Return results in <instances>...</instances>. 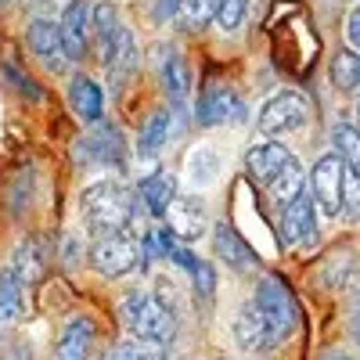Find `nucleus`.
I'll return each instance as SVG.
<instances>
[{
    "label": "nucleus",
    "mask_w": 360,
    "mask_h": 360,
    "mask_svg": "<svg viewBox=\"0 0 360 360\" xmlns=\"http://www.w3.org/2000/svg\"><path fill=\"white\" fill-rule=\"evenodd\" d=\"M0 360H33V346H29L25 339H15L11 346L0 349Z\"/></svg>",
    "instance_id": "obj_34"
},
{
    "label": "nucleus",
    "mask_w": 360,
    "mask_h": 360,
    "mask_svg": "<svg viewBox=\"0 0 360 360\" xmlns=\"http://www.w3.org/2000/svg\"><path fill=\"white\" fill-rule=\"evenodd\" d=\"M76 252H83V245L76 242V234H69V238H65V266L76 263Z\"/></svg>",
    "instance_id": "obj_37"
},
{
    "label": "nucleus",
    "mask_w": 360,
    "mask_h": 360,
    "mask_svg": "<svg viewBox=\"0 0 360 360\" xmlns=\"http://www.w3.org/2000/svg\"><path fill=\"white\" fill-rule=\"evenodd\" d=\"M69 108H72L76 119H83V123H90V127L101 123V119H105V94H101V86L90 76L76 72L69 79Z\"/></svg>",
    "instance_id": "obj_18"
},
{
    "label": "nucleus",
    "mask_w": 360,
    "mask_h": 360,
    "mask_svg": "<svg viewBox=\"0 0 360 360\" xmlns=\"http://www.w3.org/2000/svg\"><path fill=\"white\" fill-rule=\"evenodd\" d=\"M231 335L234 342L242 346L245 353H263V349H274L270 346V335H266V324L256 310V303H245V307H238L234 321H231Z\"/></svg>",
    "instance_id": "obj_20"
},
{
    "label": "nucleus",
    "mask_w": 360,
    "mask_h": 360,
    "mask_svg": "<svg viewBox=\"0 0 360 360\" xmlns=\"http://www.w3.org/2000/svg\"><path fill=\"white\" fill-rule=\"evenodd\" d=\"M220 155H217V148H209V144H198L195 152L188 155V176H191V184L195 188H209V184H217V176H220Z\"/></svg>",
    "instance_id": "obj_24"
},
{
    "label": "nucleus",
    "mask_w": 360,
    "mask_h": 360,
    "mask_svg": "<svg viewBox=\"0 0 360 360\" xmlns=\"http://www.w3.org/2000/svg\"><path fill=\"white\" fill-rule=\"evenodd\" d=\"M58 33H62V47L69 62H79L90 47V4L86 0H69L62 18H58Z\"/></svg>",
    "instance_id": "obj_16"
},
{
    "label": "nucleus",
    "mask_w": 360,
    "mask_h": 360,
    "mask_svg": "<svg viewBox=\"0 0 360 360\" xmlns=\"http://www.w3.org/2000/svg\"><path fill=\"white\" fill-rule=\"evenodd\" d=\"M119 8L115 4H108V0H101V4H94L90 8V29H94V37H98V47H101V54L108 51V44H112V37L119 33Z\"/></svg>",
    "instance_id": "obj_27"
},
{
    "label": "nucleus",
    "mask_w": 360,
    "mask_h": 360,
    "mask_svg": "<svg viewBox=\"0 0 360 360\" xmlns=\"http://www.w3.org/2000/svg\"><path fill=\"white\" fill-rule=\"evenodd\" d=\"M245 11H249V0H220V11H217V29L220 33H238L242 29V22H245Z\"/></svg>",
    "instance_id": "obj_30"
},
{
    "label": "nucleus",
    "mask_w": 360,
    "mask_h": 360,
    "mask_svg": "<svg viewBox=\"0 0 360 360\" xmlns=\"http://www.w3.org/2000/svg\"><path fill=\"white\" fill-rule=\"evenodd\" d=\"M101 360H155V353L152 349H148V346H141V342H115Z\"/></svg>",
    "instance_id": "obj_32"
},
{
    "label": "nucleus",
    "mask_w": 360,
    "mask_h": 360,
    "mask_svg": "<svg viewBox=\"0 0 360 360\" xmlns=\"http://www.w3.org/2000/svg\"><path fill=\"white\" fill-rule=\"evenodd\" d=\"M22 303H25V285L4 266L0 270V339L11 332V324L22 317Z\"/></svg>",
    "instance_id": "obj_23"
},
{
    "label": "nucleus",
    "mask_w": 360,
    "mask_h": 360,
    "mask_svg": "<svg viewBox=\"0 0 360 360\" xmlns=\"http://www.w3.org/2000/svg\"><path fill=\"white\" fill-rule=\"evenodd\" d=\"M137 62H141V47H137V37L130 33L127 25H119V33L112 37L108 51L101 54V65L112 79V90H119L134 72H137Z\"/></svg>",
    "instance_id": "obj_12"
},
{
    "label": "nucleus",
    "mask_w": 360,
    "mask_h": 360,
    "mask_svg": "<svg viewBox=\"0 0 360 360\" xmlns=\"http://www.w3.org/2000/svg\"><path fill=\"white\" fill-rule=\"evenodd\" d=\"M137 252H141V245H137L134 231L98 234L94 245H90V266H94L101 278L115 281V278H127L137 266Z\"/></svg>",
    "instance_id": "obj_5"
},
{
    "label": "nucleus",
    "mask_w": 360,
    "mask_h": 360,
    "mask_svg": "<svg viewBox=\"0 0 360 360\" xmlns=\"http://www.w3.org/2000/svg\"><path fill=\"white\" fill-rule=\"evenodd\" d=\"M346 44L360 54V4L349 11V18H346Z\"/></svg>",
    "instance_id": "obj_35"
},
{
    "label": "nucleus",
    "mask_w": 360,
    "mask_h": 360,
    "mask_svg": "<svg viewBox=\"0 0 360 360\" xmlns=\"http://www.w3.org/2000/svg\"><path fill=\"white\" fill-rule=\"evenodd\" d=\"M321 360H353L349 353H339V349H328V353H321Z\"/></svg>",
    "instance_id": "obj_39"
},
{
    "label": "nucleus",
    "mask_w": 360,
    "mask_h": 360,
    "mask_svg": "<svg viewBox=\"0 0 360 360\" xmlns=\"http://www.w3.org/2000/svg\"><path fill=\"white\" fill-rule=\"evenodd\" d=\"M173 198H176V176L169 169H155L152 176H144L137 184V202L148 209V217H155V220L166 217Z\"/></svg>",
    "instance_id": "obj_19"
},
{
    "label": "nucleus",
    "mask_w": 360,
    "mask_h": 360,
    "mask_svg": "<svg viewBox=\"0 0 360 360\" xmlns=\"http://www.w3.org/2000/svg\"><path fill=\"white\" fill-rule=\"evenodd\" d=\"M314 238H317V205L310 191H303L281 209V242L295 249V245H310Z\"/></svg>",
    "instance_id": "obj_11"
},
{
    "label": "nucleus",
    "mask_w": 360,
    "mask_h": 360,
    "mask_svg": "<svg viewBox=\"0 0 360 360\" xmlns=\"http://www.w3.org/2000/svg\"><path fill=\"white\" fill-rule=\"evenodd\" d=\"M72 162L79 169H123L127 166V137L115 123H94L72 144Z\"/></svg>",
    "instance_id": "obj_4"
},
{
    "label": "nucleus",
    "mask_w": 360,
    "mask_h": 360,
    "mask_svg": "<svg viewBox=\"0 0 360 360\" xmlns=\"http://www.w3.org/2000/svg\"><path fill=\"white\" fill-rule=\"evenodd\" d=\"M155 69H159V79H162L166 98L173 101V112H180V108L188 105V94H191L188 62L176 54V47H155Z\"/></svg>",
    "instance_id": "obj_14"
},
{
    "label": "nucleus",
    "mask_w": 360,
    "mask_h": 360,
    "mask_svg": "<svg viewBox=\"0 0 360 360\" xmlns=\"http://www.w3.org/2000/svg\"><path fill=\"white\" fill-rule=\"evenodd\" d=\"M292 159H295V155L288 152L285 144H278V141L252 144L249 152H245V176H249V184L270 188V184H274V180L285 173V166H288Z\"/></svg>",
    "instance_id": "obj_10"
},
{
    "label": "nucleus",
    "mask_w": 360,
    "mask_h": 360,
    "mask_svg": "<svg viewBox=\"0 0 360 360\" xmlns=\"http://www.w3.org/2000/svg\"><path fill=\"white\" fill-rule=\"evenodd\" d=\"M162 220L176 242H198L209 231V213H205V202L198 195H176Z\"/></svg>",
    "instance_id": "obj_9"
},
{
    "label": "nucleus",
    "mask_w": 360,
    "mask_h": 360,
    "mask_svg": "<svg viewBox=\"0 0 360 360\" xmlns=\"http://www.w3.org/2000/svg\"><path fill=\"white\" fill-rule=\"evenodd\" d=\"M356 134H360V108H356Z\"/></svg>",
    "instance_id": "obj_40"
},
{
    "label": "nucleus",
    "mask_w": 360,
    "mask_h": 360,
    "mask_svg": "<svg viewBox=\"0 0 360 360\" xmlns=\"http://www.w3.org/2000/svg\"><path fill=\"white\" fill-rule=\"evenodd\" d=\"M4 72L11 76V86H15V90H22V94H25L29 101H40V90H37L33 83H29V76H25L22 69H15V65H4Z\"/></svg>",
    "instance_id": "obj_33"
},
{
    "label": "nucleus",
    "mask_w": 360,
    "mask_h": 360,
    "mask_svg": "<svg viewBox=\"0 0 360 360\" xmlns=\"http://www.w3.org/2000/svg\"><path fill=\"white\" fill-rule=\"evenodd\" d=\"M37 4H51V0H37Z\"/></svg>",
    "instance_id": "obj_41"
},
{
    "label": "nucleus",
    "mask_w": 360,
    "mask_h": 360,
    "mask_svg": "<svg viewBox=\"0 0 360 360\" xmlns=\"http://www.w3.org/2000/svg\"><path fill=\"white\" fill-rule=\"evenodd\" d=\"M173 108H155L152 115H148V123H144V130H141V137H137V152L141 155H159L162 148L169 144V134H173Z\"/></svg>",
    "instance_id": "obj_22"
},
{
    "label": "nucleus",
    "mask_w": 360,
    "mask_h": 360,
    "mask_svg": "<svg viewBox=\"0 0 360 360\" xmlns=\"http://www.w3.org/2000/svg\"><path fill=\"white\" fill-rule=\"evenodd\" d=\"M220 360H227V356H220Z\"/></svg>",
    "instance_id": "obj_42"
},
{
    "label": "nucleus",
    "mask_w": 360,
    "mask_h": 360,
    "mask_svg": "<svg viewBox=\"0 0 360 360\" xmlns=\"http://www.w3.org/2000/svg\"><path fill=\"white\" fill-rule=\"evenodd\" d=\"M176 4H180V0H155V8H152L155 22H166V18H173V15H176Z\"/></svg>",
    "instance_id": "obj_36"
},
{
    "label": "nucleus",
    "mask_w": 360,
    "mask_h": 360,
    "mask_svg": "<svg viewBox=\"0 0 360 360\" xmlns=\"http://www.w3.org/2000/svg\"><path fill=\"white\" fill-rule=\"evenodd\" d=\"M220 11V0H180L176 4V18L184 29H202L217 18Z\"/></svg>",
    "instance_id": "obj_28"
},
{
    "label": "nucleus",
    "mask_w": 360,
    "mask_h": 360,
    "mask_svg": "<svg viewBox=\"0 0 360 360\" xmlns=\"http://www.w3.org/2000/svg\"><path fill=\"white\" fill-rule=\"evenodd\" d=\"M332 144H335V155L342 159L346 173L360 180V134H356V127H349V123H335V130H332Z\"/></svg>",
    "instance_id": "obj_25"
},
{
    "label": "nucleus",
    "mask_w": 360,
    "mask_h": 360,
    "mask_svg": "<svg viewBox=\"0 0 360 360\" xmlns=\"http://www.w3.org/2000/svg\"><path fill=\"white\" fill-rule=\"evenodd\" d=\"M242 115H245V105L231 83H209L195 101V123L198 127H224V123L242 119Z\"/></svg>",
    "instance_id": "obj_8"
},
{
    "label": "nucleus",
    "mask_w": 360,
    "mask_h": 360,
    "mask_svg": "<svg viewBox=\"0 0 360 360\" xmlns=\"http://www.w3.org/2000/svg\"><path fill=\"white\" fill-rule=\"evenodd\" d=\"M349 335H353V342L360 346V310L353 314V321H349Z\"/></svg>",
    "instance_id": "obj_38"
},
{
    "label": "nucleus",
    "mask_w": 360,
    "mask_h": 360,
    "mask_svg": "<svg viewBox=\"0 0 360 360\" xmlns=\"http://www.w3.org/2000/svg\"><path fill=\"white\" fill-rule=\"evenodd\" d=\"M310 198L314 205L328 220H339L342 217V202H346V166L342 159L332 155H321L310 169Z\"/></svg>",
    "instance_id": "obj_7"
},
{
    "label": "nucleus",
    "mask_w": 360,
    "mask_h": 360,
    "mask_svg": "<svg viewBox=\"0 0 360 360\" xmlns=\"http://www.w3.org/2000/svg\"><path fill=\"white\" fill-rule=\"evenodd\" d=\"M303 191H307V188H303V166H299V159H292V162L285 166V173H281L270 188H266L270 202H274L278 209H285L295 195H303Z\"/></svg>",
    "instance_id": "obj_26"
},
{
    "label": "nucleus",
    "mask_w": 360,
    "mask_h": 360,
    "mask_svg": "<svg viewBox=\"0 0 360 360\" xmlns=\"http://www.w3.org/2000/svg\"><path fill=\"white\" fill-rule=\"evenodd\" d=\"M213 252H217L231 270H238V274H252V270H259V256L252 252V245H249L245 238L234 231V224H227V220L213 224Z\"/></svg>",
    "instance_id": "obj_15"
},
{
    "label": "nucleus",
    "mask_w": 360,
    "mask_h": 360,
    "mask_svg": "<svg viewBox=\"0 0 360 360\" xmlns=\"http://www.w3.org/2000/svg\"><path fill=\"white\" fill-rule=\"evenodd\" d=\"M191 292L198 295V299H213V292H217V270H213V263H205V259H198L195 263V270H191Z\"/></svg>",
    "instance_id": "obj_31"
},
{
    "label": "nucleus",
    "mask_w": 360,
    "mask_h": 360,
    "mask_svg": "<svg viewBox=\"0 0 360 360\" xmlns=\"http://www.w3.org/2000/svg\"><path fill=\"white\" fill-rule=\"evenodd\" d=\"M11 274L22 281V285H37L47 270V245L40 238H25V242L15 249V259H11Z\"/></svg>",
    "instance_id": "obj_21"
},
{
    "label": "nucleus",
    "mask_w": 360,
    "mask_h": 360,
    "mask_svg": "<svg viewBox=\"0 0 360 360\" xmlns=\"http://www.w3.org/2000/svg\"><path fill=\"white\" fill-rule=\"evenodd\" d=\"M98 339V324L90 314H72L62 328V335L54 342V360H90Z\"/></svg>",
    "instance_id": "obj_17"
},
{
    "label": "nucleus",
    "mask_w": 360,
    "mask_h": 360,
    "mask_svg": "<svg viewBox=\"0 0 360 360\" xmlns=\"http://www.w3.org/2000/svg\"><path fill=\"white\" fill-rule=\"evenodd\" d=\"M332 83L335 90H356L360 86V54L356 51H339L332 58Z\"/></svg>",
    "instance_id": "obj_29"
},
{
    "label": "nucleus",
    "mask_w": 360,
    "mask_h": 360,
    "mask_svg": "<svg viewBox=\"0 0 360 360\" xmlns=\"http://www.w3.org/2000/svg\"><path fill=\"white\" fill-rule=\"evenodd\" d=\"M119 321L141 346H169L176 335V314L166 310L148 288H127L119 299Z\"/></svg>",
    "instance_id": "obj_1"
},
{
    "label": "nucleus",
    "mask_w": 360,
    "mask_h": 360,
    "mask_svg": "<svg viewBox=\"0 0 360 360\" xmlns=\"http://www.w3.org/2000/svg\"><path fill=\"white\" fill-rule=\"evenodd\" d=\"M252 303L266 324V335H270V346H281L292 339V332L299 328V303H295V295L288 288L285 278L278 274H266L259 285H256V295H252Z\"/></svg>",
    "instance_id": "obj_3"
},
{
    "label": "nucleus",
    "mask_w": 360,
    "mask_h": 360,
    "mask_svg": "<svg viewBox=\"0 0 360 360\" xmlns=\"http://www.w3.org/2000/svg\"><path fill=\"white\" fill-rule=\"evenodd\" d=\"M307 123H310V101L299 90H278L259 108V119H256L259 134H266V137H288L295 130H303Z\"/></svg>",
    "instance_id": "obj_6"
},
{
    "label": "nucleus",
    "mask_w": 360,
    "mask_h": 360,
    "mask_svg": "<svg viewBox=\"0 0 360 360\" xmlns=\"http://www.w3.org/2000/svg\"><path fill=\"white\" fill-rule=\"evenodd\" d=\"M134 195L115 184V180H98V184L83 188L79 195V213H83V224L98 234H112V231H130L134 224Z\"/></svg>",
    "instance_id": "obj_2"
},
{
    "label": "nucleus",
    "mask_w": 360,
    "mask_h": 360,
    "mask_svg": "<svg viewBox=\"0 0 360 360\" xmlns=\"http://www.w3.org/2000/svg\"><path fill=\"white\" fill-rule=\"evenodd\" d=\"M25 44H29V51H33L51 72H65V69H69V58H65V47H62L58 22H51V18H33V22H29V29H25Z\"/></svg>",
    "instance_id": "obj_13"
}]
</instances>
